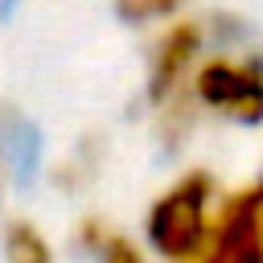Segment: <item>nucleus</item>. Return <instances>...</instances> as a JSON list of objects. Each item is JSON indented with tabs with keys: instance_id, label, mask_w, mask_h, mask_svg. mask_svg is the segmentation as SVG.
<instances>
[{
	"instance_id": "nucleus-7",
	"label": "nucleus",
	"mask_w": 263,
	"mask_h": 263,
	"mask_svg": "<svg viewBox=\"0 0 263 263\" xmlns=\"http://www.w3.org/2000/svg\"><path fill=\"white\" fill-rule=\"evenodd\" d=\"M0 247H4V263H53V247H49L45 230L25 218H12L4 226Z\"/></svg>"
},
{
	"instance_id": "nucleus-1",
	"label": "nucleus",
	"mask_w": 263,
	"mask_h": 263,
	"mask_svg": "<svg viewBox=\"0 0 263 263\" xmlns=\"http://www.w3.org/2000/svg\"><path fill=\"white\" fill-rule=\"evenodd\" d=\"M218 210V185L205 168L177 177L144 214V238L160 263H197Z\"/></svg>"
},
{
	"instance_id": "nucleus-3",
	"label": "nucleus",
	"mask_w": 263,
	"mask_h": 263,
	"mask_svg": "<svg viewBox=\"0 0 263 263\" xmlns=\"http://www.w3.org/2000/svg\"><path fill=\"white\" fill-rule=\"evenodd\" d=\"M197 263H263V177L218 197L214 230Z\"/></svg>"
},
{
	"instance_id": "nucleus-5",
	"label": "nucleus",
	"mask_w": 263,
	"mask_h": 263,
	"mask_svg": "<svg viewBox=\"0 0 263 263\" xmlns=\"http://www.w3.org/2000/svg\"><path fill=\"white\" fill-rule=\"evenodd\" d=\"M37 164H41V132L33 127L29 115L0 103V177L29 185L37 177Z\"/></svg>"
},
{
	"instance_id": "nucleus-2",
	"label": "nucleus",
	"mask_w": 263,
	"mask_h": 263,
	"mask_svg": "<svg viewBox=\"0 0 263 263\" xmlns=\"http://www.w3.org/2000/svg\"><path fill=\"white\" fill-rule=\"evenodd\" d=\"M193 107L218 111L234 123H263V62L259 58H205L189 78Z\"/></svg>"
},
{
	"instance_id": "nucleus-6",
	"label": "nucleus",
	"mask_w": 263,
	"mask_h": 263,
	"mask_svg": "<svg viewBox=\"0 0 263 263\" xmlns=\"http://www.w3.org/2000/svg\"><path fill=\"white\" fill-rule=\"evenodd\" d=\"M78 242H82V251H90L95 263H148V255L140 251V242H132L127 234L103 226L99 218H90V222L78 226Z\"/></svg>"
},
{
	"instance_id": "nucleus-4",
	"label": "nucleus",
	"mask_w": 263,
	"mask_h": 263,
	"mask_svg": "<svg viewBox=\"0 0 263 263\" xmlns=\"http://www.w3.org/2000/svg\"><path fill=\"white\" fill-rule=\"evenodd\" d=\"M201 41H205L201 21H177L160 33V41L152 49V62H148V103L156 111L189 95V78L197 70Z\"/></svg>"
},
{
	"instance_id": "nucleus-10",
	"label": "nucleus",
	"mask_w": 263,
	"mask_h": 263,
	"mask_svg": "<svg viewBox=\"0 0 263 263\" xmlns=\"http://www.w3.org/2000/svg\"><path fill=\"white\" fill-rule=\"evenodd\" d=\"M0 193H4V177H0Z\"/></svg>"
},
{
	"instance_id": "nucleus-9",
	"label": "nucleus",
	"mask_w": 263,
	"mask_h": 263,
	"mask_svg": "<svg viewBox=\"0 0 263 263\" xmlns=\"http://www.w3.org/2000/svg\"><path fill=\"white\" fill-rule=\"evenodd\" d=\"M12 8H16V0H0V16H8Z\"/></svg>"
},
{
	"instance_id": "nucleus-8",
	"label": "nucleus",
	"mask_w": 263,
	"mask_h": 263,
	"mask_svg": "<svg viewBox=\"0 0 263 263\" xmlns=\"http://www.w3.org/2000/svg\"><path fill=\"white\" fill-rule=\"evenodd\" d=\"M189 0H115V12L119 21L127 25H152V21H164L173 16L177 8H185Z\"/></svg>"
}]
</instances>
